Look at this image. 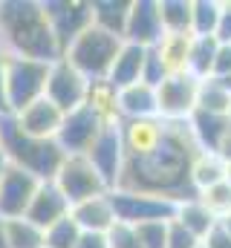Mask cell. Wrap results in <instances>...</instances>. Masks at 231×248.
Instances as JSON below:
<instances>
[{"mask_svg": "<svg viewBox=\"0 0 231 248\" xmlns=\"http://www.w3.org/2000/svg\"><path fill=\"white\" fill-rule=\"evenodd\" d=\"M118 107H121V119H156L159 116L156 87L139 81L133 87L118 90Z\"/></svg>", "mask_w": 231, "mask_h": 248, "instance_id": "obj_21", "label": "cell"}, {"mask_svg": "<svg viewBox=\"0 0 231 248\" xmlns=\"http://www.w3.org/2000/svg\"><path fill=\"white\" fill-rule=\"evenodd\" d=\"M0 150L6 153L9 165L29 170L41 182H52L61 162L66 159L58 141H44V139H32L20 133L12 116H0Z\"/></svg>", "mask_w": 231, "mask_h": 248, "instance_id": "obj_3", "label": "cell"}, {"mask_svg": "<svg viewBox=\"0 0 231 248\" xmlns=\"http://www.w3.org/2000/svg\"><path fill=\"white\" fill-rule=\"evenodd\" d=\"M81 228L72 217H64L61 222H55L52 228L44 231V248H75L81 240Z\"/></svg>", "mask_w": 231, "mask_h": 248, "instance_id": "obj_32", "label": "cell"}, {"mask_svg": "<svg viewBox=\"0 0 231 248\" xmlns=\"http://www.w3.org/2000/svg\"><path fill=\"white\" fill-rule=\"evenodd\" d=\"M142 248H168V222H145L136 225Z\"/></svg>", "mask_w": 231, "mask_h": 248, "instance_id": "obj_34", "label": "cell"}, {"mask_svg": "<svg viewBox=\"0 0 231 248\" xmlns=\"http://www.w3.org/2000/svg\"><path fill=\"white\" fill-rule=\"evenodd\" d=\"M69 217L78 222L81 231H90V234H107L116 222H118L110 193H101V196H93V199H84V202L72 205L69 208Z\"/></svg>", "mask_w": 231, "mask_h": 248, "instance_id": "obj_18", "label": "cell"}, {"mask_svg": "<svg viewBox=\"0 0 231 248\" xmlns=\"http://www.w3.org/2000/svg\"><path fill=\"white\" fill-rule=\"evenodd\" d=\"M69 208L72 205L66 202V196L55 187V182H41L32 205H29V211H26V219L35 222L41 231H47L55 222H61L64 217H69Z\"/></svg>", "mask_w": 231, "mask_h": 248, "instance_id": "obj_17", "label": "cell"}, {"mask_svg": "<svg viewBox=\"0 0 231 248\" xmlns=\"http://www.w3.org/2000/svg\"><path fill=\"white\" fill-rule=\"evenodd\" d=\"M188 124H191V133H194L199 150L220 153V144H223V139L229 136V130H231V116H214V113L194 110V116L188 119Z\"/></svg>", "mask_w": 231, "mask_h": 248, "instance_id": "obj_20", "label": "cell"}, {"mask_svg": "<svg viewBox=\"0 0 231 248\" xmlns=\"http://www.w3.org/2000/svg\"><path fill=\"white\" fill-rule=\"evenodd\" d=\"M197 153H199V144L191 133V124L168 122L165 139L153 153H148L145 159H136V162H124L121 182L116 190L156 193V196H165L173 202L191 199L197 193L191 187L188 170H191V162Z\"/></svg>", "mask_w": 231, "mask_h": 248, "instance_id": "obj_1", "label": "cell"}, {"mask_svg": "<svg viewBox=\"0 0 231 248\" xmlns=\"http://www.w3.org/2000/svg\"><path fill=\"white\" fill-rule=\"evenodd\" d=\"M220 228H226V231L231 234V211L226 214V217H223V219H220Z\"/></svg>", "mask_w": 231, "mask_h": 248, "instance_id": "obj_45", "label": "cell"}, {"mask_svg": "<svg viewBox=\"0 0 231 248\" xmlns=\"http://www.w3.org/2000/svg\"><path fill=\"white\" fill-rule=\"evenodd\" d=\"M99 119L104 124H121V107H118V90H116L113 84L107 81V78H101V81H90V87H87V101H84Z\"/></svg>", "mask_w": 231, "mask_h": 248, "instance_id": "obj_23", "label": "cell"}, {"mask_svg": "<svg viewBox=\"0 0 231 248\" xmlns=\"http://www.w3.org/2000/svg\"><path fill=\"white\" fill-rule=\"evenodd\" d=\"M121 46H124L121 35H113V32L93 23L64 49V61L72 63L87 81H101L110 75Z\"/></svg>", "mask_w": 231, "mask_h": 248, "instance_id": "obj_4", "label": "cell"}, {"mask_svg": "<svg viewBox=\"0 0 231 248\" xmlns=\"http://www.w3.org/2000/svg\"><path fill=\"white\" fill-rule=\"evenodd\" d=\"M197 199L217 217V219H223L226 214L231 211V185L223 179V182H217V185L205 187V190H199L197 193Z\"/></svg>", "mask_w": 231, "mask_h": 248, "instance_id": "obj_33", "label": "cell"}, {"mask_svg": "<svg viewBox=\"0 0 231 248\" xmlns=\"http://www.w3.org/2000/svg\"><path fill=\"white\" fill-rule=\"evenodd\" d=\"M226 182L231 185V162H226Z\"/></svg>", "mask_w": 231, "mask_h": 248, "instance_id": "obj_47", "label": "cell"}, {"mask_svg": "<svg viewBox=\"0 0 231 248\" xmlns=\"http://www.w3.org/2000/svg\"><path fill=\"white\" fill-rule=\"evenodd\" d=\"M50 23L55 29V38L61 44V52L84 32L93 26V3H78V0H50L44 3ZM64 58V55H61Z\"/></svg>", "mask_w": 231, "mask_h": 248, "instance_id": "obj_12", "label": "cell"}, {"mask_svg": "<svg viewBox=\"0 0 231 248\" xmlns=\"http://www.w3.org/2000/svg\"><path fill=\"white\" fill-rule=\"evenodd\" d=\"M52 63L6 55V107L9 116L23 113L29 104L47 95V78Z\"/></svg>", "mask_w": 231, "mask_h": 248, "instance_id": "obj_5", "label": "cell"}, {"mask_svg": "<svg viewBox=\"0 0 231 248\" xmlns=\"http://www.w3.org/2000/svg\"><path fill=\"white\" fill-rule=\"evenodd\" d=\"M87 87L90 81L72 66L69 61H55L50 66V78H47V98L55 104L61 113H72L78 107H84L87 101Z\"/></svg>", "mask_w": 231, "mask_h": 248, "instance_id": "obj_9", "label": "cell"}, {"mask_svg": "<svg viewBox=\"0 0 231 248\" xmlns=\"http://www.w3.org/2000/svg\"><path fill=\"white\" fill-rule=\"evenodd\" d=\"M162 38H165V26L159 17V0H133L124 23V44L153 49Z\"/></svg>", "mask_w": 231, "mask_h": 248, "instance_id": "obj_13", "label": "cell"}, {"mask_svg": "<svg viewBox=\"0 0 231 248\" xmlns=\"http://www.w3.org/2000/svg\"><path fill=\"white\" fill-rule=\"evenodd\" d=\"M202 248H231V234L226 228H220V222H217V228L202 240Z\"/></svg>", "mask_w": 231, "mask_h": 248, "instance_id": "obj_39", "label": "cell"}, {"mask_svg": "<svg viewBox=\"0 0 231 248\" xmlns=\"http://www.w3.org/2000/svg\"><path fill=\"white\" fill-rule=\"evenodd\" d=\"M101 130H104V122L84 104V107L64 116V124H61V133L55 141L66 156H87L90 147L96 144V139L101 136Z\"/></svg>", "mask_w": 231, "mask_h": 248, "instance_id": "obj_10", "label": "cell"}, {"mask_svg": "<svg viewBox=\"0 0 231 248\" xmlns=\"http://www.w3.org/2000/svg\"><path fill=\"white\" fill-rule=\"evenodd\" d=\"M197 110H202V113H214V116H231V93L217 81V78H205V81H199Z\"/></svg>", "mask_w": 231, "mask_h": 248, "instance_id": "obj_28", "label": "cell"}, {"mask_svg": "<svg viewBox=\"0 0 231 248\" xmlns=\"http://www.w3.org/2000/svg\"><path fill=\"white\" fill-rule=\"evenodd\" d=\"M6 168H9V159H6V153L0 150V182H3V173H6Z\"/></svg>", "mask_w": 231, "mask_h": 248, "instance_id": "obj_44", "label": "cell"}, {"mask_svg": "<svg viewBox=\"0 0 231 248\" xmlns=\"http://www.w3.org/2000/svg\"><path fill=\"white\" fill-rule=\"evenodd\" d=\"M118 130H121V144H124V162H136L162 144L168 122H162L159 116L156 119H124L118 124Z\"/></svg>", "mask_w": 231, "mask_h": 248, "instance_id": "obj_14", "label": "cell"}, {"mask_svg": "<svg viewBox=\"0 0 231 248\" xmlns=\"http://www.w3.org/2000/svg\"><path fill=\"white\" fill-rule=\"evenodd\" d=\"M226 75H231V44H220L211 78H226Z\"/></svg>", "mask_w": 231, "mask_h": 248, "instance_id": "obj_38", "label": "cell"}, {"mask_svg": "<svg viewBox=\"0 0 231 248\" xmlns=\"http://www.w3.org/2000/svg\"><path fill=\"white\" fill-rule=\"evenodd\" d=\"M217 49H220V41L214 35L208 38H197L194 35V44H191V61H188V72L199 81L211 78L214 72V61H217Z\"/></svg>", "mask_w": 231, "mask_h": 248, "instance_id": "obj_27", "label": "cell"}, {"mask_svg": "<svg viewBox=\"0 0 231 248\" xmlns=\"http://www.w3.org/2000/svg\"><path fill=\"white\" fill-rule=\"evenodd\" d=\"M191 3L194 0H159V17L165 32L191 35Z\"/></svg>", "mask_w": 231, "mask_h": 248, "instance_id": "obj_30", "label": "cell"}, {"mask_svg": "<svg viewBox=\"0 0 231 248\" xmlns=\"http://www.w3.org/2000/svg\"><path fill=\"white\" fill-rule=\"evenodd\" d=\"M145 63H148V49L145 46L124 44L113 63V69H110V75H107V81L113 84L116 90L133 87V84H139L145 78Z\"/></svg>", "mask_w": 231, "mask_h": 248, "instance_id": "obj_19", "label": "cell"}, {"mask_svg": "<svg viewBox=\"0 0 231 248\" xmlns=\"http://www.w3.org/2000/svg\"><path fill=\"white\" fill-rule=\"evenodd\" d=\"M217 81H220V84H223V87L231 93V75H226V78H217Z\"/></svg>", "mask_w": 231, "mask_h": 248, "instance_id": "obj_46", "label": "cell"}, {"mask_svg": "<svg viewBox=\"0 0 231 248\" xmlns=\"http://www.w3.org/2000/svg\"><path fill=\"white\" fill-rule=\"evenodd\" d=\"M188 179H191V187L194 193L205 190V187L217 185L226 179V162L217 156V153H208V150H199L191 162V170H188Z\"/></svg>", "mask_w": 231, "mask_h": 248, "instance_id": "obj_25", "label": "cell"}, {"mask_svg": "<svg viewBox=\"0 0 231 248\" xmlns=\"http://www.w3.org/2000/svg\"><path fill=\"white\" fill-rule=\"evenodd\" d=\"M64 116H66V113H61L55 104L44 95V98H38L35 104H29L23 113H17V116H12V119L20 127V133H26V136H32V139L55 141L58 133H61V124H64Z\"/></svg>", "mask_w": 231, "mask_h": 248, "instance_id": "obj_16", "label": "cell"}, {"mask_svg": "<svg viewBox=\"0 0 231 248\" xmlns=\"http://www.w3.org/2000/svg\"><path fill=\"white\" fill-rule=\"evenodd\" d=\"M217 41L231 44V0H220V26H217Z\"/></svg>", "mask_w": 231, "mask_h": 248, "instance_id": "obj_37", "label": "cell"}, {"mask_svg": "<svg viewBox=\"0 0 231 248\" xmlns=\"http://www.w3.org/2000/svg\"><path fill=\"white\" fill-rule=\"evenodd\" d=\"M223 162H231V130H229V136L223 139V144H220V153H217Z\"/></svg>", "mask_w": 231, "mask_h": 248, "instance_id": "obj_42", "label": "cell"}, {"mask_svg": "<svg viewBox=\"0 0 231 248\" xmlns=\"http://www.w3.org/2000/svg\"><path fill=\"white\" fill-rule=\"evenodd\" d=\"M75 248H110V246H107V237H104V234H90V231H84Z\"/></svg>", "mask_w": 231, "mask_h": 248, "instance_id": "obj_40", "label": "cell"}, {"mask_svg": "<svg viewBox=\"0 0 231 248\" xmlns=\"http://www.w3.org/2000/svg\"><path fill=\"white\" fill-rule=\"evenodd\" d=\"M199 246H202V240H197L182 222H176V219L168 222V248H199Z\"/></svg>", "mask_w": 231, "mask_h": 248, "instance_id": "obj_36", "label": "cell"}, {"mask_svg": "<svg viewBox=\"0 0 231 248\" xmlns=\"http://www.w3.org/2000/svg\"><path fill=\"white\" fill-rule=\"evenodd\" d=\"M197 95H199V78H194L191 72L168 75L156 87L159 119L162 122H188L197 110Z\"/></svg>", "mask_w": 231, "mask_h": 248, "instance_id": "obj_8", "label": "cell"}, {"mask_svg": "<svg viewBox=\"0 0 231 248\" xmlns=\"http://www.w3.org/2000/svg\"><path fill=\"white\" fill-rule=\"evenodd\" d=\"M0 116H9L6 107V52L0 49Z\"/></svg>", "mask_w": 231, "mask_h": 248, "instance_id": "obj_41", "label": "cell"}, {"mask_svg": "<svg viewBox=\"0 0 231 248\" xmlns=\"http://www.w3.org/2000/svg\"><path fill=\"white\" fill-rule=\"evenodd\" d=\"M113 211L118 222L127 225H145V222H171L176 217L173 199L156 196V193H139V190H110Z\"/></svg>", "mask_w": 231, "mask_h": 248, "instance_id": "obj_6", "label": "cell"}, {"mask_svg": "<svg viewBox=\"0 0 231 248\" xmlns=\"http://www.w3.org/2000/svg\"><path fill=\"white\" fill-rule=\"evenodd\" d=\"M130 3L133 0H93V23L124 38V23H127V15H130Z\"/></svg>", "mask_w": 231, "mask_h": 248, "instance_id": "obj_26", "label": "cell"}, {"mask_svg": "<svg viewBox=\"0 0 231 248\" xmlns=\"http://www.w3.org/2000/svg\"><path fill=\"white\" fill-rule=\"evenodd\" d=\"M87 159L104 176V182L110 185V190H116L118 182H121V170H124V144H121L118 124H104V130L96 139V144L90 147Z\"/></svg>", "mask_w": 231, "mask_h": 248, "instance_id": "obj_15", "label": "cell"}, {"mask_svg": "<svg viewBox=\"0 0 231 248\" xmlns=\"http://www.w3.org/2000/svg\"><path fill=\"white\" fill-rule=\"evenodd\" d=\"M38 187H41L38 176H32L23 168L9 165L6 173H3V182H0V219H20V217H26Z\"/></svg>", "mask_w": 231, "mask_h": 248, "instance_id": "obj_11", "label": "cell"}, {"mask_svg": "<svg viewBox=\"0 0 231 248\" xmlns=\"http://www.w3.org/2000/svg\"><path fill=\"white\" fill-rule=\"evenodd\" d=\"M176 222H182L197 240H205L214 228H217V217L197 199V196H191V199H182L179 205H176V217H173Z\"/></svg>", "mask_w": 231, "mask_h": 248, "instance_id": "obj_24", "label": "cell"}, {"mask_svg": "<svg viewBox=\"0 0 231 248\" xmlns=\"http://www.w3.org/2000/svg\"><path fill=\"white\" fill-rule=\"evenodd\" d=\"M217 26H220V0H194L191 3V35L217 38Z\"/></svg>", "mask_w": 231, "mask_h": 248, "instance_id": "obj_29", "label": "cell"}, {"mask_svg": "<svg viewBox=\"0 0 231 248\" xmlns=\"http://www.w3.org/2000/svg\"><path fill=\"white\" fill-rule=\"evenodd\" d=\"M0 49L6 55L55 63L61 61V44L44 3L35 0H3L0 3Z\"/></svg>", "mask_w": 231, "mask_h": 248, "instance_id": "obj_2", "label": "cell"}, {"mask_svg": "<svg viewBox=\"0 0 231 248\" xmlns=\"http://www.w3.org/2000/svg\"><path fill=\"white\" fill-rule=\"evenodd\" d=\"M55 187L66 196L69 205H78L84 199H93V196H101V193H110V185L104 182V176L96 170V165L87 159V156H66L61 162L55 173Z\"/></svg>", "mask_w": 231, "mask_h": 248, "instance_id": "obj_7", "label": "cell"}, {"mask_svg": "<svg viewBox=\"0 0 231 248\" xmlns=\"http://www.w3.org/2000/svg\"><path fill=\"white\" fill-rule=\"evenodd\" d=\"M104 237H107V246L110 248H142L136 225H127V222H116Z\"/></svg>", "mask_w": 231, "mask_h": 248, "instance_id": "obj_35", "label": "cell"}, {"mask_svg": "<svg viewBox=\"0 0 231 248\" xmlns=\"http://www.w3.org/2000/svg\"><path fill=\"white\" fill-rule=\"evenodd\" d=\"M199 248H202V246H199Z\"/></svg>", "mask_w": 231, "mask_h": 248, "instance_id": "obj_48", "label": "cell"}, {"mask_svg": "<svg viewBox=\"0 0 231 248\" xmlns=\"http://www.w3.org/2000/svg\"><path fill=\"white\" fill-rule=\"evenodd\" d=\"M6 234H9V248H44V231L26 217L6 219Z\"/></svg>", "mask_w": 231, "mask_h": 248, "instance_id": "obj_31", "label": "cell"}, {"mask_svg": "<svg viewBox=\"0 0 231 248\" xmlns=\"http://www.w3.org/2000/svg\"><path fill=\"white\" fill-rule=\"evenodd\" d=\"M0 248H9V234H6V219H0Z\"/></svg>", "mask_w": 231, "mask_h": 248, "instance_id": "obj_43", "label": "cell"}, {"mask_svg": "<svg viewBox=\"0 0 231 248\" xmlns=\"http://www.w3.org/2000/svg\"><path fill=\"white\" fill-rule=\"evenodd\" d=\"M191 44H194V35H173V32H165V38L153 46L156 55H159L162 69H165V78H168V75H185V72H188Z\"/></svg>", "mask_w": 231, "mask_h": 248, "instance_id": "obj_22", "label": "cell"}]
</instances>
